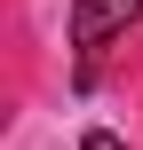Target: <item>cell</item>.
Instances as JSON below:
<instances>
[{"instance_id": "cell-1", "label": "cell", "mask_w": 143, "mask_h": 150, "mask_svg": "<svg viewBox=\"0 0 143 150\" xmlns=\"http://www.w3.org/2000/svg\"><path fill=\"white\" fill-rule=\"evenodd\" d=\"M143 16V0H72V47H80V79L96 71V55Z\"/></svg>"}, {"instance_id": "cell-2", "label": "cell", "mask_w": 143, "mask_h": 150, "mask_svg": "<svg viewBox=\"0 0 143 150\" xmlns=\"http://www.w3.org/2000/svg\"><path fill=\"white\" fill-rule=\"evenodd\" d=\"M80 150H127V142H119V134H103V127H88V134H80Z\"/></svg>"}]
</instances>
